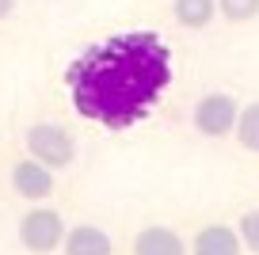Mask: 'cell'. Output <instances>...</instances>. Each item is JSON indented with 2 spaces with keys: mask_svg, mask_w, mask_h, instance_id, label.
<instances>
[{
  "mask_svg": "<svg viewBox=\"0 0 259 255\" xmlns=\"http://www.w3.org/2000/svg\"><path fill=\"white\" fill-rule=\"evenodd\" d=\"M171 84V50L156 31H118L92 42L65 69L69 103L84 122L130 130L153 114Z\"/></svg>",
  "mask_w": 259,
  "mask_h": 255,
  "instance_id": "cell-1",
  "label": "cell"
},
{
  "mask_svg": "<svg viewBox=\"0 0 259 255\" xmlns=\"http://www.w3.org/2000/svg\"><path fill=\"white\" fill-rule=\"evenodd\" d=\"M65 232H69L65 214L57 206H46V202L27 206L23 214H19V221H16V240H19V247H23L27 255H54V251H61Z\"/></svg>",
  "mask_w": 259,
  "mask_h": 255,
  "instance_id": "cell-2",
  "label": "cell"
},
{
  "mask_svg": "<svg viewBox=\"0 0 259 255\" xmlns=\"http://www.w3.org/2000/svg\"><path fill=\"white\" fill-rule=\"evenodd\" d=\"M23 149L54 172H65L76 160V137L65 122H31L23 130Z\"/></svg>",
  "mask_w": 259,
  "mask_h": 255,
  "instance_id": "cell-3",
  "label": "cell"
},
{
  "mask_svg": "<svg viewBox=\"0 0 259 255\" xmlns=\"http://www.w3.org/2000/svg\"><path fill=\"white\" fill-rule=\"evenodd\" d=\"M240 111H244V103L233 92L213 88V92H206V96H198V103L191 107V126H194V134L210 137V141H221V137L236 134Z\"/></svg>",
  "mask_w": 259,
  "mask_h": 255,
  "instance_id": "cell-4",
  "label": "cell"
},
{
  "mask_svg": "<svg viewBox=\"0 0 259 255\" xmlns=\"http://www.w3.org/2000/svg\"><path fill=\"white\" fill-rule=\"evenodd\" d=\"M8 187H12V194H16L19 202H27V206L50 202L57 194V172L50 164H42V160H34L31 152H23V156H16L8 164Z\"/></svg>",
  "mask_w": 259,
  "mask_h": 255,
  "instance_id": "cell-5",
  "label": "cell"
},
{
  "mask_svg": "<svg viewBox=\"0 0 259 255\" xmlns=\"http://www.w3.org/2000/svg\"><path fill=\"white\" fill-rule=\"evenodd\" d=\"M187 244H191V255H248L236 221H221V217H210V221L194 225Z\"/></svg>",
  "mask_w": 259,
  "mask_h": 255,
  "instance_id": "cell-6",
  "label": "cell"
},
{
  "mask_svg": "<svg viewBox=\"0 0 259 255\" xmlns=\"http://www.w3.org/2000/svg\"><path fill=\"white\" fill-rule=\"evenodd\" d=\"M130 255H191L183 232L164 221H149L130 236Z\"/></svg>",
  "mask_w": 259,
  "mask_h": 255,
  "instance_id": "cell-7",
  "label": "cell"
},
{
  "mask_svg": "<svg viewBox=\"0 0 259 255\" xmlns=\"http://www.w3.org/2000/svg\"><path fill=\"white\" fill-rule=\"evenodd\" d=\"M61 255H114V236L99 221H76L65 232Z\"/></svg>",
  "mask_w": 259,
  "mask_h": 255,
  "instance_id": "cell-8",
  "label": "cell"
},
{
  "mask_svg": "<svg viewBox=\"0 0 259 255\" xmlns=\"http://www.w3.org/2000/svg\"><path fill=\"white\" fill-rule=\"evenodd\" d=\"M171 16L187 31H202L218 16V0H171Z\"/></svg>",
  "mask_w": 259,
  "mask_h": 255,
  "instance_id": "cell-9",
  "label": "cell"
},
{
  "mask_svg": "<svg viewBox=\"0 0 259 255\" xmlns=\"http://www.w3.org/2000/svg\"><path fill=\"white\" fill-rule=\"evenodd\" d=\"M236 145H240L244 152H251V156H259V99H251V103H244L240 111V122H236Z\"/></svg>",
  "mask_w": 259,
  "mask_h": 255,
  "instance_id": "cell-10",
  "label": "cell"
},
{
  "mask_svg": "<svg viewBox=\"0 0 259 255\" xmlns=\"http://www.w3.org/2000/svg\"><path fill=\"white\" fill-rule=\"evenodd\" d=\"M236 229H240L244 251L259 255V202H251V206H244L240 214H236Z\"/></svg>",
  "mask_w": 259,
  "mask_h": 255,
  "instance_id": "cell-11",
  "label": "cell"
},
{
  "mask_svg": "<svg viewBox=\"0 0 259 255\" xmlns=\"http://www.w3.org/2000/svg\"><path fill=\"white\" fill-rule=\"evenodd\" d=\"M218 16L225 23H251L259 19V0H218Z\"/></svg>",
  "mask_w": 259,
  "mask_h": 255,
  "instance_id": "cell-12",
  "label": "cell"
},
{
  "mask_svg": "<svg viewBox=\"0 0 259 255\" xmlns=\"http://www.w3.org/2000/svg\"><path fill=\"white\" fill-rule=\"evenodd\" d=\"M12 12H16V0H0V23H4Z\"/></svg>",
  "mask_w": 259,
  "mask_h": 255,
  "instance_id": "cell-13",
  "label": "cell"
}]
</instances>
